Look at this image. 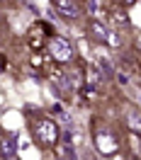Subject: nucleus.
<instances>
[{"mask_svg":"<svg viewBox=\"0 0 141 160\" xmlns=\"http://www.w3.org/2000/svg\"><path fill=\"white\" fill-rule=\"evenodd\" d=\"M0 17H3V15H0Z\"/></svg>","mask_w":141,"mask_h":160,"instance_id":"14","label":"nucleus"},{"mask_svg":"<svg viewBox=\"0 0 141 160\" xmlns=\"http://www.w3.org/2000/svg\"><path fill=\"white\" fill-rule=\"evenodd\" d=\"M95 148L100 150L102 155H114L119 150V141L114 138L112 131L100 129V131H95Z\"/></svg>","mask_w":141,"mask_h":160,"instance_id":"3","label":"nucleus"},{"mask_svg":"<svg viewBox=\"0 0 141 160\" xmlns=\"http://www.w3.org/2000/svg\"><path fill=\"white\" fill-rule=\"evenodd\" d=\"M105 44L107 46H112V49H119L122 44H124V39H122V34L117 29H107V37H105Z\"/></svg>","mask_w":141,"mask_h":160,"instance_id":"9","label":"nucleus"},{"mask_svg":"<svg viewBox=\"0 0 141 160\" xmlns=\"http://www.w3.org/2000/svg\"><path fill=\"white\" fill-rule=\"evenodd\" d=\"M61 155H63V158H76V155H78L76 148H73L70 133H63V141H61Z\"/></svg>","mask_w":141,"mask_h":160,"instance_id":"8","label":"nucleus"},{"mask_svg":"<svg viewBox=\"0 0 141 160\" xmlns=\"http://www.w3.org/2000/svg\"><path fill=\"white\" fill-rule=\"evenodd\" d=\"M88 32L92 34V39L105 41V37H107V24H105L100 17H90V22H88Z\"/></svg>","mask_w":141,"mask_h":160,"instance_id":"5","label":"nucleus"},{"mask_svg":"<svg viewBox=\"0 0 141 160\" xmlns=\"http://www.w3.org/2000/svg\"><path fill=\"white\" fill-rule=\"evenodd\" d=\"M122 2H127V5H134V2H136V0H122Z\"/></svg>","mask_w":141,"mask_h":160,"instance_id":"13","label":"nucleus"},{"mask_svg":"<svg viewBox=\"0 0 141 160\" xmlns=\"http://www.w3.org/2000/svg\"><path fill=\"white\" fill-rule=\"evenodd\" d=\"M49 56L56 63H70L73 61V44H70L68 37H61V34H54L49 39Z\"/></svg>","mask_w":141,"mask_h":160,"instance_id":"2","label":"nucleus"},{"mask_svg":"<svg viewBox=\"0 0 141 160\" xmlns=\"http://www.w3.org/2000/svg\"><path fill=\"white\" fill-rule=\"evenodd\" d=\"M51 82L56 85V90H59V92H70V88H73V85H70V78H68V75H63V73H59V70L51 73Z\"/></svg>","mask_w":141,"mask_h":160,"instance_id":"7","label":"nucleus"},{"mask_svg":"<svg viewBox=\"0 0 141 160\" xmlns=\"http://www.w3.org/2000/svg\"><path fill=\"white\" fill-rule=\"evenodd\" d=\"M129 126H131V131H134V133H139V114H131Z\"/></svg>","mask_w":141,"mask_h":160,"instance_id":"11","label":"nucleus"},{"mask_svg":"<svg viewBox=\"0 0 141 160\" xmlns=\"http://www.w3.org/2000/svg\"><path fill=\"white\" fill-rule=\"evenodd\" d=\"M97 66H100V73H102V78H110L112 73H114V70H112V63L107 58H100L97 61Z\"/></svg>","mask_w":141,"mask_h":160,"instance_id":"10","label":"nucleus"},{"mask_svg":"<svg viewBox=\"0 0 141 160\" xmlns=\"http://www.w3.org/2000/svg\"><path fill=\"white\" fill-rule=\"evenodd\" d=\"M0 155L3 158H17V146H15V136H5L0 141Z\"/></svg>","mask_w":141,"mask_h":160,"instance_id":"6","label":"nucleus"},{"mask_svg":"<svg viewBox=\"0 0 141 160\" xmlns=\"http://www.w3.org/2000/svg\"><path fill=\"white\" fill-rule=\"evenodd\" d=\"M34 133H37V141H39L41 148H54L61 138V131L59 124L54 119H39L37 126H34Z\"/></svg>","mask_w":141,"mask_h":160,"instance_id":"1","label":"nucleus"},{"mask_svg":"<svg viewBox=\"0 0 141 160\" xmlns=\"http://www.w3.org/2000/svg\"><path fill=\"white\" fill-rule=\"evenodd\" d=\"M51 2L63 20H78L81 17V5L76 0H51Z\"/></svg>","mask_w":141,"mask_h":160,"instance_id":"4","label":"nucleus"},{"mask_svg":"<svg viewBox=\"0 0 141 160\" xmlns=\"http://www.w3.org/2000/svg\"><path fill=\"white\" fill-rule=\"evenodd\" d=\"M112 75H117V82H119V85H127V82H129V75H127V73H112Z\"/></svg>","mask_w":141,"mask_h":160,"instance_id":"12","label":"nucleus"}]
</instances>
